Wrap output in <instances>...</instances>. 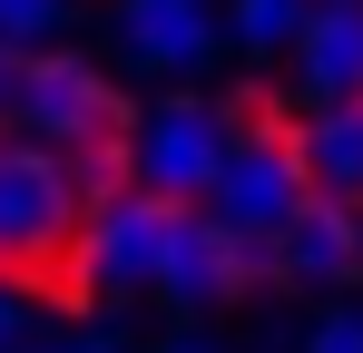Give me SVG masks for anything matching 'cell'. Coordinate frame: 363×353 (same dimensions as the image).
Masks as SVG:
<instances>
[{
  "mask_svg": "<svg viewBox=\"0 0 363 353\" xmlns=\"http://www.w3.org/2000/svg\"><path fill=\"white\" fill-rule=\"evenodd\" d=\"M304 196V157H295V118H285V99H265V89H245L236 99V138H226V167H216V186H206V216L236 235H285V216H295Z\"/></svg>",
  "mask_w": 363,
  "mask_h": 353,
  "instance_id": "6da1fadb",
  "label": "cell"
},
{
  "mask_svg": "<svg viewBox=\"0 0 363 353\" xmlns=\"http://www.w3.org/2000/svg\"><path fill=\"white\" fill-rule=\"evenodd\" d=\"M89 235V186L79 157L40 147V138H10L0 128V275H30V265H60Z\"/></svg>",
  "mask_w": 363,
  "mask_h": 353,
  "instance_id": "7a4b0ae2",
  "label": "cell"
},
{
  "mask_svg": "<svg viewBox=\"0 0 363 353\" xmlns=\"http://www.w3.org/2000/svg\"><path fill=\"white\" fill-rule=\"evenodd\" d=\"M177 235H186V206H177V196L128 186V196H108V206H89V235H79V285L108 294V304L157 294V285H167Z\"/></svg>",
  "mask_w": 363,
  "mask_h": 353,
  "instance_id": "3957f363",
  "label": "cell"
},
{
  "mask_svg": "<svg viewBox=\"0 0 363 353\" xmlns=\"http://www.w3.org/2000/svg\"><path fill=\"white\" fill-rule=\"evenodd\" d=\"M128 118H138V108L108 89V69H89L79 50H30V59H20V108H10V138H40V147L79 157V147L118 138Z\"/></svg>",
  "mask_w": 363,
  "mask_h": 353,
  "instance_id": "277c9868",
  "label": "cell"
},
{
  "mask_svg": "<svg viewBox=\"0 0 363 353\" xmlns=\"http://www.w3.org/2000/svg\"><path fill=\"white\" fill-rule=\"evenodd\" d=\"M226 138H236V108L226 99H157V108L128 118V167H138L147 196L206 206V186L226 167Z\"/></svg>",
  "mask_w": 363,
  "mask_h": 353,
  "instance_id": "5b68a950",
  "label": "cell"
},
{
  "mask_svg": "<svg viewBox=\"0 0 363 353\" xmlns=\"http://www.w3.org/2000/svg\"><path fill=\"white\" fill-rule=\"evenodd\" d=\"M255 285H275V245L265 235H236V226H216L206 206H186V235H177V255H167V304H236V294Z\"/></svg>",
  "mask_w": 363,
  "mask_h": 353,
  "instance_id": "8992f818",
  "label": "cell"
},
{
  "mask_svg": "<svg viewBox=\"0 0 363 353\" xmlns=\"http://www.w3.org/2000/svg\"><path fill=\"white\" fill-rule=\"evenodd\" d=\"M108 20H118V59L138 79H186V69H206L226 50L216 0H118Z\"/></svg>",
  "mask_w": 363,
  "mask_h": 353,
  "instance_id": "52a82bcc",
  "label": "cell"
},
{
  "mask_svg": "<svg viewBox=\"0 0 363 353\" xmlns=\"http://www.w3.org/2000/svg\"><path fill=\"white\" fill-rule=\"evenodd\" d=\"M363 99V0H314L304 40L285 50V118Z\"/></svg>",
  "mask_w": 363,
  "mask_h": 353,
  "instance_id": "ba28073f",
  "label": "cell"
},
{
  "mask_svg": "<svg viewBox=\"0 0 363 353\" xmlns=\"http://www.w3.org/2000/svg\"><path fill=\"white\" fill-rule=\"evenodd\" d=\"M363 275V216L334 196H304L275 235V285H354Z\"/></svg>",
  "mask_w": 363,
  "mask_h": 353,
  "instance_id": "9c48e42d",
  "label": "cell"
},
{
  "mask_svg": "<svg viewBox=\"0 0 363 353\" xmlns=\"http://www.w3.org/2000/svg\"><path fill=\"white\" fill-rule=\"evenodd\" d=\"M295 157H304V186H314V196L363 206V99L304 108V118H295Z\"/></svg>",
  "mask_w": 363,
  "mask_h": 353,
  "instance_id": "30bf717a",
  "label": "cell"
},
{
  "mask_svg": "<svg viewBox=\"0 0 363 353\" xmlns=\"http://www.w3.org/2000/svg\"><path fill=\"white\" fill-rule=\"evenodd\" d=\"M304 20H314V0H226V40H236V59H285L304 40Z\"/></svg>",
  "mask_w": 363,
  "mask_h": 353,
  "instance_id": "8fae6325",
  "label": "cell"
},
{
  "mask_svg": "<svg viewBox=\"0 0 363 353\" xmlns=\"http://www.w3.org/2000/svg\"><path fill=\"white\" fill-rule=\"evenodd\" d=\"M69 10H79V0H0V40H10V50H60Z\"/></svg>",
  "mask_w": 363,
  "mask_h": 353,
  "instance_id": "7c38bea8",
  "label": "cell"
},
{
  "mask_svg": "<svg viewBox=\"0 0 363 353\" xmlns=\"http://www.w3.org/2000/svg\"><path fill=\"white\" fill-rule=\"evenodd\" d=\"M304 353H363V314H354V304L314 314V334H304Z\"/></svg>",
  "mask_w": 363,
  "mask_h": 353,
  "instance_id": "4fadbf2b",
  "label": "cell"
},
{
  "mask_svg": "<svg viewBox=\"0 0 363 353\" xmlns=\"http://www.w3.org/2000/svg\"><path fill=\"white\" fill-rule=\"evenodd\" d=\"M20 334H30V304L0 285V353H20Z\"/></svg>",
  "mask_w": 363,
  "mask_h": 353,
  "instance_id": "5bb4252c",
  "label": "cell"
},
{
  "mask_svg": "<svg viewBox=\"0 0 363 353\" xmlns=\"http://www.w3.org/2000/svg\"><path fill=\"white\" fill-rule=\"evenodd\" d=\"M20 59H30V50H10V40H0V128H10V108H20Z\"/></svg>",
  "mask_w": 363,
  "mask_h": 353,
  "instance_id": "9a60e30c",
  "label": "cell"
},
{
  "mask_svg": "<svg viewBox=\"0 0 363 353\" xmlns=\"http://www.w3.org/2000/svg\"><path fill=\"white\" fill-rule=\"evenodd\" d=\"M69 353H118V344H69Z\"/></svg>",
  "mask_w": 363,
  "mask_h": 353,
  "instance_id": "2e32d148",
  "label": "cell"
},
{
  "mask_svg": "<svg viewBox=\"0 0 363 353\" xmlns=\"http://www.w3.org/2000/svg\"><path fill=\"white\" fill-rule=\"evenodd\" d=\"M20 353H69V344H20Z\"/></svg>",
  "mask_w": 363,
  "mask_h": 353,
  "instance_id": "e0dca14e",
  "label": "cell"
},
{
  "mask_svg": "<svg viewBox=\"0 0 363 353\" xmlns=\"http://www.w3.org/2000/svg\"><path fill=\"white\" fill-rule=\"evenodd\" d=\"M167 353H206V344H167Z\"/></svg>",
  "mask_w": 363,
  "mask_h": 353,
  "instance_id": "ac0fdd59",
  "label": "cell"
},
{
  "mask_svg": "<svg viewBox=\"0 0 363 353\" xmlns=\"http://www.w3.org/2000/svg\"><path fill=\"white\" fill-rule=\"evenodd\" d=\"M216 10H226V0H216Z\"/></svg>",
  "mask_w": 363,
  "mask_h": 353,
  "instance_id": "d6986e66",
  "label": "cell"
},
{
  "mask_svg": "<svg viewBox=\"0 0 363 353\" xmlns=\"http://www.w3.org/2000/svg\"><path fill=\"white\" fill-rule=\"evenodd\" d=\"M354 216H363V206H354Z\"/></svg>",
  "mask_w": 363,
  "mask_h": 353,
  "instance_id": "ffe728a7",
  "label": "cell"
}]
</instances>
